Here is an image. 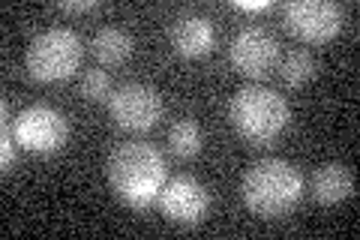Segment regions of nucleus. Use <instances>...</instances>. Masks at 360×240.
<instances>
[{
  "mask_svg": "<svg viewBox=\"0 0 360 240\" xmlns=\"http://www.w3.org/2000/svg\"><path fill=\"white\" fill-rule=\"evenodd\" d=\"M168 144L177 159H193L201 151V127L193 118H180L174 120V127L168 130Z\"/></svg>",
  "mask_w": 360,
  "mask_h": 240,
  "instance_id": "ddd939ff",
  "label": "nucleus"
},
{
  "mask_svg": "<svg viewBox=\"0 0 360 240\" xmlns=\"http://www.w3.org/2000/svg\"><path fill=\"white\" fill-rule=\"evenodd\" d=\"M82 37L70 27H49L33 37L27 49V72L33 82L51 84L70 78L82 63Z\"/></svg>",
  "mask_w": 360,
  "mask_h": 240,
  "instance_id": "20e7f679",
  "label": "nucleus"
},
{
  "mask_svg": "<svg viewBox=\"0 0 360 240\" xmlns=\"http://www.w3.org/2000/svg\"><path fill=\"white\" fill-rule=\"evenodd\" d=\"M229 118L246 141L267 144L288 123V102L264 84H246L231 96Z\"/></svg>",
  "mask_w": 360,
  "mask_h": 240,
  "instance_id": "7ed1b4c3",
  "label": "nucleus"
},
{
  "mask_svg": "<svg viewBox=\"0 0 360 240\" xmlns=\"http://www.w3.org/2000/svg\"><path fill=\"white\" fill-rule=\"evenodd\" d=\"M82 94L87 99H108V94H111V78H108V72L99 70V66H94V70H84Z\"/></svg>",
  "mask_w": 360,
  "mask_h": 240,
  "instance_id": "2eb2a0df",
  "label": "nucleus"
},
{
  "mask_svg": "<svg viewBox=\"0 0 360 240\" xmlns=\"http://www.w3.org/2000/svg\"><path fill=\"white\" fill-rule=\"evenodd\" d=\"M229 57L238 72L250 75V78H262L274 70L279 61V42L267 27L250 25V27H240L231 37Z\"/></svg>",
  "mask_w": 360,
  "mask_h": 240,
  "instance_id": "6e6552de",
  "label": "nucleus"
},
{
  "mask_svg": "<svg viewBox=\"0 0 360 240\" xmlns=\"http://www.w3.org/2000/svg\"><path fill=\"white\" fill-rule=\"evenodd\" d=\"M15 141L33 153H54L66 144L70 135V123L54 106H27L25 111H18V118L13 123Z\"/></svg>",
  "mask_w": 360,
  "mask_h": 240,
  "instance_id": "39448f33",
  "label": "nucleus"
},
{
  "mask_svg": "<svg viewBox=\"0 0 360 240\" xmlns=\"http://www.w3.org/2000/svg\"><path fill=\"white\" fill-rule=\"evenodd\" d=\"M96 6H99L96 0H84V4H70V0H63L60 4L63 13H90V9H96Z\"/></svg>",
  "mask_w": 360,
  "mask_h": 240,
  "instance_id": "f3484780",
  "label": "nucleus"
},
{
  "mask_svg": "<svg viewBox=\"0 0 360 240\" xmlns=\"http://www.w3.org/2000/svg\"><path fill=\"white\" fill-rule=\"evenodd\" d=\"M243 204L264 220H276L297 208L303 196L300 171L279 156H264L252 163L243 175Z\"/></svg>",
  "mask_w": 360,
  "mask_h": 240,
  "instance_id": "f03ea898",
  "label": "nucleus"
},
{
  "mask_svg": "<svg viewBox=\"0 0 360 240\" xmlns=\"http://www.w3.org/2000/svg\"><path fill=\"white\" fill-rule=\"evenodd\" d=\"M108 184L129 208H150L165 184V159L148 141H123L108 156Z\"/></svg>",
  "mask_w": 360,
  "mask_h": 240,
  "instance_id": "f257e3e1",
  "label": "nucleus"
},
{
  "mask_svg": "<svg viewBox=\"0 0 360 240\" xmlns=\"http://www.w3.org/2000/svg\"><path fill=\"white\" fill-rule=\"evenodd\" d=\"M342 6L333 0H288L283 6L285 27L303 42H328L342 27Z\"/></svg>",
  "mask_w": 360,
  "mask_h": 240,
  "instance_id": "0eeeda50",
  "label": "nucleus"
},
{
  "mask_svg": "<svg viewBox=\"0 0 360 240\" xmlns=\"http://www.w3.org/2000/svg\"><path fill=\"white\" fill-rule=\"evenodd\" d=\"M108 108L120 130L144 132L156 127V120L162 118V96H160V90L144 82H127L117 90H111Z\"/></svg>",
  "mask_w": 360,
  "mask_h": 240,
  "instance_id": "423d86ee",
  "label": "nucleus"
},
{
  "mask_svg": "<svg viewBox=\"0 0 360 240\" xmlns=\"http://www.w3.org/2000/svg\"><path fill=\"white\" fill-rule=\"evenodd\" d=\"M312 196L319 204H336L354 196V171L342 163H324L312 177Z\"/></svg>",
  "mask_w": 360,
  "mask_h": 240,
  "instance_id": "9b49d317",
  "label": "nucleus"
},
{
  "mask_svg": "<svg viewBox=\"0 0 360 240\" xmlns=\"http://www.w3.org/2000/svg\"><path fill=\"white\" fill-rule=\"evenodd\" d=\"M90 49H94L96 61L105 63V66H120L127 63L132 51H135V39L129 37L127 30L120 27H99L94 42H90Z\"/></svg>",
  "mask_w": 360,
  "mask_h": 240,
  "instance_id": "f8f14e48",
  "label": "nucleus"
},
{
  "mask_svg": "<svg viewBox=\"0 0 360 240\" xmlns=\"http://www.w3.org/2000/svg\"><path fill=\"white\" fill-rule=\"evenodd\" d=\"M156 201H160V210L165 220L180 225H195L205 220V213L210 208V192L193 175H177L162 184Z\"/></svg>",
  "mask_w": 360,
  "mask_h": 240,
  "instance_id": "1a4fd4ad",
  "label": "nucleus"
},
{
  "mask_svg": "<svg viewBox=\"0 0 360 240\" xmlns=\"http://www.w3.org/2000/svg\"><path fill=\"white\" fill-rule=\"evenodd\" d=\"M213 39H217V33H213V21L207 15L195 13V9H186V13H180L172 25V42L177 54L184 57H205L210 49H213Z\"/></svg>",
  "mask_w": 360,
  "mask_h": 240,
  "instance_id": "9d476101",
  "label": "nucleus"
},
{
  "mask_svg": "<svg viewBox=\"0 0 360 240\" xmlns=\"http://www.w3.org/2000/svg\"><path fill=\"white\" fill-rule=\"evenodd\" d=\"M315 72V63H312V54L303 51V49H295L288 51L283 61H279V75H283V82L288 87H300L307 84Z\"/></svg>",
  "mask_w": 360,
  "mask_h": 240,
  "instance_id": "4468645a",
  "label": "nucleus"
},
{
  "mask_svg": "<svg viewBox=\"0 0 360 240\" xmlns=\"http://www.w3.org/2000/svg\"><path fill=\"white\" fill-rule=\"evenodd\" d=\"M234 6H238L240 13H262V9H267L270 4H267V0H252V4H250V0H238Z\"/></svg>",
  "mask_w": 360,
  "mask_h": 240,
  "instance_id": "a211bd4d",
  "label": "nucleus"
},
{
  "mask_svg": "<svg viewBox=\"0 0 360 240\" xmlns=\"http://www.w3.org/2000/svg\"><path fill=\"white\" fill-rule=\"evenodd\" d=\"M0 108H4V130H0V165H4V171H9L13 168V163H15V144L18 141H13V130H9V106H6V99L0 102Z\"/></svg>",
  "mask_w": 360,
  "mask_h": 240,
  "instance_id": "dca6fc26",
  "label": "nucleus"
}]
</instances>
